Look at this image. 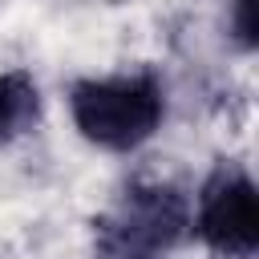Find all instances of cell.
I'll use <instances>...</instances> for the list:
<instances>
[{
	"instance_id": "obj_1",
	"label": "cell",
	"mask_w": 259,
	"mask_h": 259,
	"mask_svg": "<svg viewBox=\"0 0 259 259\" xmlns=\"http://www.w3.org/2000/svg\"><path fill=\"white\" fill-rule=\"evenodd\" d=\"M69 109L85 142L101 150H134L146 138H154L166 101L162 85L150 73H130V77L77 81L69 93Z\"/></svg>"
},
{
	"instance_id": "obj_2",
	"label": "cell",
	"mask_w": 259,
	"mask_h": 259,
	"mask_svg": "<svg viewBox=\"0 0 259 259\" xmlns=\"http://www.w3.org/2000/svg\"><path fill=\"white\" fill-rule=\"evenodd\" d=\"M186 227H190V210L174 186H162V182L130 186L121 202L97 223V255L158 259L186 235Z\"/></svg>"
},
{
	"instance_id": "obj_3",
	"label": "cell",
	"mask_w": 259,
	"mask_h": 259,
	"mask_svg": "<svg viewBox=\"0 0 259 259\" xmlns=\"http://www.w3.org/2000/svg\"><path fill=\"white\" fill-rule=\"evenodd\" d=\"M194 227H198L202 243L219 259H251L259 251V198H255V182L243 170H235V166L214 170L210 182L202 186Z\"/></svg>"
},
{
	"instance_id": "obj_4",
	"label": "cell",
	"mask_w": 259,
	"mask_h": 259,
	"mask_svg": "<svg viewBox=\"0 0 259 259\" xmlns=\"http://www.w3.org/2000/svg\"><path fill=\"white\" fill-rule=\"evenodd\" d=\"M36 85L24 73H0V142L24 134L36 121Z\"/></svg>"
},
{
	"instance_id": "obj_5",
	"label": "cell",
	"mask_w": 259,
	"mask_h": 259,
	"mask_svg": "<svg viewBox=\"0 0 259 259\" xmlns=\"http://www.w3.org/2000/svg\"><path fill=\"white\" fill-rule=\"evenodd\" d=\"M235 32L243 49L255 45V0H235Z\"/></svg>"
}]
</instances>
